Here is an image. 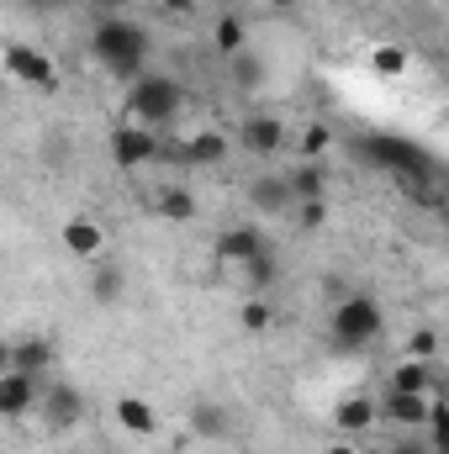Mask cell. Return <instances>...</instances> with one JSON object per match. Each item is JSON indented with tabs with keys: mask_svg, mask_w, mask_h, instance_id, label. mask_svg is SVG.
<instances>
[{
	"mask_svg": "<svg viewBox=\"0 0 449 454\" xmlns=\"http://www.w3.org/2000/svg\"><path fill=\"white\" fill-rule=\"evenodd\" d=\"M112 418L127 439H154V434H159V412H154V402H143V396H116Z\"/></svg>",
	"mask_w": 449,
	"mask_h": 454,
	"instance_id": "obj_14",
	"label": "cell"
},
{
	"mask_svg": "<svg viewBox=\"0 0 449 454\" xmlns=\"http://www.w3.org/2000/svg\"><path fill=\"white\" fill-rule=\"evenodd\" d=\"M0 370H11V343L0 339Z\"/></svg>",
	"mask_w": 449,
	"mask_h": 454,
	"instance_id": "obj_35",
	"label": "cell"
},
{
	"mask_svg": "<svg viewBox=\"0 0 449 454\" xmlns=\"http://www.w3.org/2000/svg\"><path fill=\"white\" fill-rule=\"evenodd\" d=\"M248 201H254V212L259 217H286L296 201H291V185H286V175H259L254 185H248Z\"/></svg>",
	"mask_w": 449,
	"mask_h": 454,
	"instance_id": "obj_18",
	"label": "cell"
},
{
	"mask_svg": "<svg viewBox=\"0 0 449 454\" xmlns=\"http://www.w3.org/2000/svg\"><path fill=\"white\" fill-rule=\"evenodd\" d=\"M381 418H375V396H365V391H349V396H338L334 402V428L338 434H370Z\"/></svg>",
	"mask_w": 449,
	"mask_h": 454,
	"instance_id": "obj_16",
	"label": "cell"
},
{
	"mask_svg": "<svg viewBox=\"0 0 449 454\" xmlns=\"http://www.w3.org/2000/svg\"><path fill=\"white\" fill-rule=\"evenodd\" d=\"M227 74H232V85H238V90H259V80H264V64H259L248 48H238V53L227 59Z\"/></svg>",
	"mask_w": 449,
	"mask_h": 454,
	"instance_id": "obj_26",
	"label": "cell"
},
{
	"mask_svg": "<svg viewBox=\"0 0 449 454\" xmlns=\"http://www.w3.org/2000/svg\"><path fill=\"white\" fill-rule=\"evenodd\" d=\"M101 16H127V5H138V0H91Z\"/></svg>",
	"mask_w": 449,
	"mask_h": 454,
	"instance_id": "obj_33",
	"label": "cell"
},
{
	"mask_svg": "<svg viewBox=\"0 0 449 454\" xmlns=\"http://www.w3.org/2000/svg\"><path fill=\"white\" fill-rule=\"evenodd\" d=\"M407 359H439V328H418L407 339Z\"/></svg>",
	"mask_w": 449,
	"mask_h": 454,
	"instance_id": "obj_30",
	"label": "cell"
},
{
	"mask_svg": "<svg viewBox=\"0 0 449 454\" xmlns=\"http://www.w3.org/2000/svg\"><path fill=\"white\" fill-rule=\"evenodd\" d=\"M359 153H365L370 164L391 169V175H397L407 191H418L429 207H439V180H445V169H439V159H434L423 143L397 137V132H370V137L359 143Z\"/></svg>",
	"mask_w": 449,
	"mask_h": 454,
	"instance_id": "obj_1",
	"label": "cell"
},
{
	"mask_svg": "<svg viewBox=\"0 0 449 454\" xmlns=\"http://www.w3.org/2000/svg\"><path fill=\"white\" fill-rule=\"evenodd\" d=\"M91 53L101 59V69H106L112 80L132 85V80L148 69L154 32H148L143 21H132V16H96V27H91Z\"/></svg>",
	"mask_w": 449,
	"mask_h": 454,
	"instance_id": "obj_2",
	"label": "cell"
},
{
	"mask_svg": "<svg viewBox=\"0 0 449 454\" xmlns=\"http://www.w3.org/2000/svg\"><path fill=\"white\" fill-rule=\"evenodd\" d=\"M386 454H434V450H429L423 439H413V434H407V439H397V444H391Z\"/></svg>",
	"mask_w": 449,
	"mask_h": 454,
	"instance_id": "obj_31",
	"label": "cell"
},
{
	"mask_svg": "<svg viewBox=\"0 0 449 454\" xmlns=\"http://www.w3.org/2000/svg\"><path fill=\"white\" fill-rule=\"evenodd\" d=\"M381 328H386V312H381V301H375V296H365V291L338 296L334 312H328V339H334V348H343V354H354V348L375 343V339H381Z\"/></svg>",
	"mask_w": 449,
	"mask_h": 454,
	"instance_id": "obj_4",
	"label": "cell"
},
{
	"mask_svg": "<svg viewBox=\"0 0 449 454\" xmlns=\"http://www.w3.org/2000/svg\"><path fill=\"white\" fill-rule=\"evenodd\" d=\"M375 418H386V423H391V428H402V434H418V428H423V418H429V396L386 391V396L375 402Z\"/></svg>",
	"mask_w": 449,
	"mask_h": 454,
	"instance_id": "obj_12",
	"label": "cell"
},
{
	"mask_svg": "<svg viewBox=\"0 0 449 454\" xmlns=\"http://www.w3.org/2000/svg\"><path fill=\"white\" fill-rule=\"evenodd\" d=\"M164 16H196V0H159Z\"/></svg>",
	"mask_w": 449,
	"mask_h": 454,
	"instance_id": "obj_32",
	"label": "cell"
},
{
	"mask_svg": "<svg viewBox=\"0 0 449 454\" xmlns=\"http://www.w3.org/2000/svg\"><path fill=\"white\" fill-rule=\"evenodd\" d=\"M148 212L159 217V223H196V212H201V201H196V191L191 185H164V191H154L148 196Z\"/></svg>",
	"mask_w": 449,
	"mask_h": 454,
	"instance_id": "obj_13",
	"label": "cell"
},
{
	"mask_svg": "<svg viewBox=\"0 0 449 454\" xmlns=\"http://www.w3.org/2000/svg\"><path fill=\"white\" fill-rule=\"evenodd\" d=\"M439 375H445V370H439L434 359H402V364L386 375V391H413V396H429Z\"/></svg>",
	"mask_w": 449,
	"mask_h": 454,
	"instance_id": "obj_19",
	"label": "cell"
},
{
	"mask_svg": "<svg viewBox=\"0 0 449 454\" xmlns=\"http://www.w3.org/2000/svg\"><path fill=\"white\" fill-rule=\"evenodd\" d=\"M275 317H280V312L270 307V296H248V301L238 307V328H243V333H270Z\"/></svg>",
	"mask_w": 449,
	"mask_h": 454,
	"instance_id": "obj_24",
	"label": "cell"
},
{
	"mask_svg": "<svg viewBox=\"0 0 449 454\" xmlns=\"http://www.w3.org/2000/svg\"><path fill=\"white\" fill-rule=\"evenodd\" d=\"M127 121H138V127H164V121H175L180 106H185V85L175 80V74H159V69H143L132 85H127Z\"/></svg>",
	"mask_w": 449,
	"mask_h": 454,
	"instance_id": "obj_3",
	"label": "cell"
},
{
	"mask_svg": "<svg viewBox=\"0 0 449 454\" xmlns=\"http://www.w3.org/2000/svg\"><path fill=\"white\" fill-rule=\"evenodd\" d=\"M43 375H27V370H0V418H27L37 412V396H43Z\"/></svg>",
	"mask_w": 449,
	"mask_h": 454,
	"instance_id": "obj_9",
	"label": "cell"
},
{
	"mask_svg": "<svg viewBox=\"0 0 449 454\" xmlns=\"http://www.w3.org/2000/svg\"><path fill=\"white\" fill-rule=\"evenodd\" d=\"M286 121L280 116H270V112H254V116H243L238 121V148L243 153H254V159H275L280 148H286Z\"/></svg>",
	"mask_w": 449,
	"mask_h": 454,
	"instance_id": "obj_8",
	"label": "cell"
},
{
	"mask_svg": "<svg viewBox=\"0 0 449 454\" xmlns=\"http://www.w3.org/2000/svg\"><path fill=\"white\" fill-rule=\"evenodd\" d=\"M286 185H291V201H318V196H328V164L323 159H302L286 175Z\"/></svg>",
	"mask_w": 449,
	"mask_h": 454,
	"instance_id": "obj_23",
	"label": "cell"
},
{
	"mask_svg": "<svg viewBox=\"0 0 449 454\" xmlns=\"http://www.w3.org/2000/svg\"><path fill=\"white\" fill-rule=\"evenodd\" d=\"M270 238H264V227L254 223H232L217 232V243H212V254H217V264H227V270H238V264H248L259 248H264Z\"/></svg>",
	"mask_w": 449,
	"mask_h": 454,
	"instance_id": "obj_11",
	"label": "cell"
},
{
	"mask_svg": "<svg viewBox=\"0 0 449 454\" xmlns=\"http://www.w3.org/2000/svg\"><path fill=\"white\" fill-rule=\"evenodd\" d=\"M232 407H223V402H212V396H201V402H191V434L196 439H227L232 434Z\"/></svg>",
	"mask_w": 449,
	"mask_h": 454,
	"instance_id": "obj_21",
	"label": "cell"
},
{
	"mask_svg": "<svg viewBox=\"0 0 449 454\" xmlns=\"http://www.w3.org/2000/svg\"><path fill=\"white\" fill-rule=\"evenodd\" d=\"M106 148H112V164L116 169H148L159 153H164V143H159V132L154 127H138V121H116L112 137H106Z\"/></svg>",
	"mask_w": 449,
	"mask_h": 454,
	"instance_id": "obj_5",
	"label": "cell"
},
{
	"mask_svg": "<svg viewBox=\"0 0 449 454\" xmlns=\"http://www.w3.org/2000/svg\"><path fill=\"white\" fill-rule=\"evenodd\" d=\"M407 48H397V43H381V48H370V69L381 74V80H402L407 74Z\"/></svg>",
	"mask_w": 449,
	"mask_h": 454,
	"instance_id": "obj_25",
	"label": "cell"
},
{
	"mask_svg": "<svg viewBox=\"0 0 449 454\" xmlns=\"http://www.w3.org/2000/svg\"><path fill=\"white\" fill-rule=\"evenodd\" d=\"M328 148H334V127H328V121H312V127L302 132V143H296L302 159H328Z\"/></svg>",
	"mask_w": 449,
	"mask_h": 454,
	"instance_id": "obj_28",
	"label": "cell"
},
{
	"mask_svg": "<svg viewBox=\"0 0 449 454\" xmlns=\"http://www.w3.org/2000/svg\"><path fill=\"white\" fill-rule=\"evenodd\" d=\"M37 412H43V423H48L53 434H69V428L85 418V391L69 386V380H53V386H43Z\"/></svg>",
	"mask_w": 449,
	"mask_h": 454,
	"instance_id": "obj_7",
	"label": "cell"
},
{
	"mask_svg": "<svg viewBox=\"0 0 449 454\" xmlns=\"http://www.w3.org/2000/svg\"><path fill=\"white\" fill-rule=\"evenodd\" d=\"M238 280L248 286V296H270L280 286V254H275V243H264L248 264H238Z\"/></svg>",
	"mask_w": 449,
	"mask_h": 454,
	"instance_id": "obj_17",
	"label": "cell"
},
{
	"mask_svg": "<svg viewBox=\"0 0 449 454\" xmlns=\"http://www.w3.org/2000/svg\"><path fill=\"white\" fill-rule=\"evenodd\" d=\"M227 132L217 127H201V132H191L185 143H180V164H191V169H212V164H223L227 159Z\"/></svg>",
	"mask_w": 449,
	"mask_h": 454,
	"instance_id": "obj_15",
	"label": "cell"
},
{
	"mask_svg": "<svg viewBox=\"0 0 449 454\" xmlns=\"http://www.w3.org/2000/svg\"><path fill=\"white\" fill-rule=\"evenodd\" d=\"M0 64H5V74H11L16 85H27V90H53V85H59L53 59H48L43 48H32V43H11V48L0 53Z\"/></svg>",
	"mask_w": 449,
	"mask_h": 454,
	"instance_id": "obj_6",
	"label": "cell"
},
{
	"mask_svg": "<svg viewBox=\"0 0 449 454\" xmlns=\"http://www.w3.org/2000/svg\"><path fill=\"white\" fill-rule=\"evenodd\" d=\"M270 5H275V11H291V5H302V0H270Z\"/></svg>",
	"mask_w": 449,
	"mask_h": 454,
	"instance_id": "obj_36",
	"label": "cell"
},
{
	"mask_svg": "<svg viewBox=\"0 0 449 454\" xmlns=\"http://www.w3.org/2000/svg\"><path fill=\"white\" fill-rule=\"evenodd\" d=\"M323 454H365V450H354L349 439H338V444H328V450H323Z\"/></svg>",
	"mask_w": 449,
	"mask_h": 454,
	"instance_id": "obj_34",
	"label": "cell"
},
{
	"mask_svg": "<svg viewBox=\"0 0 449 454\" xmlns=\"http://www.w3.org/2000/svg\"><path fill=\"white\" fill-rule=\"evenodd\" d=\"M291 212H296V232H323V227H328V196H318V201H296Z\"/></svg>",
	"mask_w": 449,
	"mask_h": 454,
	"instance_id": "obj_29",
	"label": "cell"
},
{
	"mask_svg": "<svg viewBox=\"0 0 449 454\" xmlns=\"http://www.w3.org/2000/svg\"><path fill=\"white\" fill-rule=\"evenodd\" d=\"M212 43H217V53L232 59L238 48H248V27L238 21V16H217V27H212Z\"/></svg>",
	"mask_w": 449,
	"mask_h": 454,
	"instance_id": "obj_27",
	"label": "cell"
},
{
	"mask_svg": "<svg viewBox=\"0 0 449 454\" xmlns=\"http://www.w3.org/2000/svg\"><path fill=\"white\" fill-rule=\"evenodd\" d=\"M122 296H127V270L116 259H96V270H91V301L96 307H116Z\"/></svg>",
	"mask_w": 449,
	"mask_h": 454,
	"instance_id": "obj_22",
	"label": "cell"
},
{
	"mask_svg": "<svg viewBox=\"0 0 449 454\" xmlns=\"http://www.w3.org/2000/svg\"><path fill=\"white\" fill-rule=\"evenodd\" d=\"M59 238H64L69 259H85V264H96V259L106 254V227L96 223L91 212H75V217H64V227H59Z\"/></svg>",
	"mask_w": 449,
	"mask_h": 454,
	"instance_id": "obj_10",
	"label": "cell"
},
{
	"mask_svg": "<svg viewBox=\"0 0 449 454\" xmlns=\"http://www.w3.org/2000/svg\"><path fill=\"white\" fill-rule=\"evenodd\" d=\"M53 359H59V348H53V339H43V333H27V339L11 343V370L48 375V370H53Z\"/></svg>",
	"mask_w": 449,
	"mask_h": 454,
	"instance_id": "obj_20",
	"label": "cell"
}]
</instances>
